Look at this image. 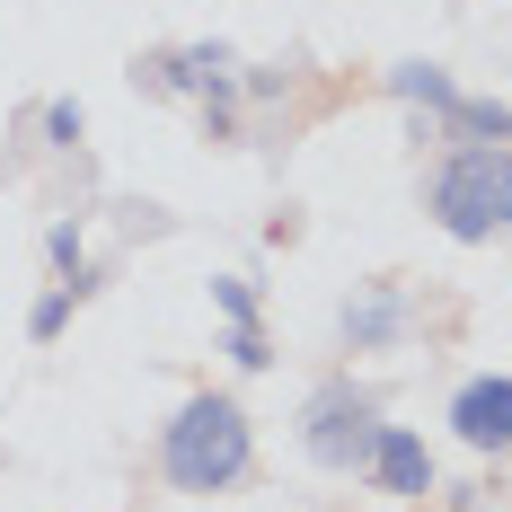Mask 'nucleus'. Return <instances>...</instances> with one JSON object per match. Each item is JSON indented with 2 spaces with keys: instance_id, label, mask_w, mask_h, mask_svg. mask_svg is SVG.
I'll list each match as a JSON object with an SVG mask.
<instances>
[{
  "instance_id": "nucleus-1",
  "label": "nucleus",
  "mask_w": 512,
  "mask_h": 512,
  "mask_svg": "<svg viewBox=\"0 0 512 512\" xmlns=\"http://www.w3.org/2000/svg\"><path fill=\"white\" fill-rule=\"evenodd\" d=\"M159 468H168L177 495H230V486L256 468L248 407H239L230 389H195L186 407L168 415V433H159Z\"/></svg>"
},
{
  "instance_id": "nucleus-9",
  "label": "nucleus",
  "mask_w": 512,
  "mask_h": 512,
  "mask_svg": "<svg viewBox=\"0 0 512 512\" xmlns=\"http://www.w3.org/2000/svg\"><path fill=\"white\" fill-rule=\"evenodd\" d=\"M389 89H398V98H407V106H433V115H442V106L460 98L442 62H398V71H389Z\"/></svg>"
},
{
  "instance_id": "nucleus-14",
  "label": "nucleus",
  "mask_w": 512,
  "mask_h": 512,
  "mask_svg": "<svg viewBox=\"0 0 512 512\" xmlns=\"http://www.w3.org/2000/svg\"><path fill=\"white\" fill-rule=\"evenodd\" d=\"M80 124H89L80 98H53V106H45V133H53V142H80Z\"/></svg>"
},
{
  "instance_id": "nucleus-11",
  "label": "nucleus",
  "mask_w": 512,
  "mask_h": 512,
  "mask_svg": "<svg viewBox=\"0 0 512 512\" xmlns=\"http://www.w3.org/2000/svg\"><path fill=\"white\" fill-rule=\"evenodd\" d=\"M45 256H53L62 283H80V274H89V256H80V221H53V230H45Z\"/></svg>"
},
{
  "instance_id": "nucleus-13",
  "label": "nucleus",
  "mask_w": 512,
  "mask_h": 512,
  "mask_svg": "<svg viewBox=\"0 0 512 512\" xmlns=\"http://www.w3.org/2000/svg\"><path fill=\"white\" fill-rule=\"evenodd\" d=\"M230 362H239V371H265V362H274V354H265V327H256V318H248V327H230Z\"/></svg>"
},
{
  "instance_id": "nucleus-2",
  "label": "nucleus",
  "mask_w": 512,
  "mask_h": 512,
  "mask_svg": "<svg viewBox=\"0 0 512 512\" xmlns=\"http://www.w3.org/2000/svg\"><path fill=\"white\" fill-rule=\"evenodd\" d=\"M424 204H433V221H442V239H460V248L504 239L512 230V151L504 142H460V151L433 168Z\"/></svg>"
},
{
  "instance_id": "nucleus-5",
  "label": "nucleus",
  "mask_w": 512,
  "mask_h": 512,
  "mask_svg": "<svg viewBox=\"0 0 512 512\" xmlns=\"http://www.w3.org/2000/svg\"><path fill=\"white\" fill-rule=\"evenodd\" d=\"M362 468H371L389 495H407V504H424V495H433V451L415 442L407 424H380V442H371V460H362Z\"/></svg>"
},
{
  "instance_id": "nucleus-7",
  "label": "nucleus",
  "mask_w": 512,
  "mask_h": 512,
  "mask_svg": "<svg viewBox=\"0 0 512 512\" xmlns=\"http://www.w3.org/2000/svg\"><path fill=\"white\" fill-rule=\"evenodd\" d=\"M151 89H195V98H230V45H186L151 62Z\"/></svg>"
},
{
  "instance_id": "nucleus-6",
  "label": "nucleus",
  "mask_w": 512,
  "mask_h": 512,
  "mask_svg": "<svg viewBox=\"0 0 512 512\" xmlns=\"http://www.w3.org/2000/svg\"><path fill=\"white\" fill-rule=\"evenodd\" d=\"M407 336V292L398 283H371L362 301H345V345L354 354H380V345H398Z\"/></svg>"
},
{
  "instance_id": "nucleus-3",
  "label": "nucleus",
  "mask_w": 512,
  "mask_h": 512,
  "mask_svg": "<svg viewBox=\"0 0 512 512\" xmlns=\"http://www.w3.org/2000/svg\"><path fill=\"white\" fill-rule=\"evenodd\" d=\"M371 442H380L371 389H354V380H318L309 407H301V451L318 468H362V460H371Z\"/></svg>"
},
{
  "instance_id": "nucleus-12",
  "label": "nucleus",
  "mask_w": 512,
  "mask_h": 512,
  "mask_svg": "<svg viewBox=\"0 0 512 512\" xmlns=\"http://www.w3.org/2000/svg\"><path fill=\"white\" fill-rule=\"evenodd\" d=\"M212 309H221L230 327H248V318H256V292L239 283V274H212Z\"/></svg>"
},
{
  "instance_id": "nucleus-10",
  "label": "nucleus",
  "mask_w": 512,
  "mask_h": 512,
  "mask_svg": "<svg viewBox=\"0 0 512 512\" xmlns=\"http://www.w3.org/2000/svg\"><path fill=\"white\" fill-rule=\"evenodd\" d=\"M89 301V292H80V283H53L45 301L27 309V336H36V345H53V336H62V327H71V309Z\"/></svg>"
},
{
  "instance_id": "nucleus-8",
  "label": "nucleus",
  "mask_w": 512,
  "mask_h": 512,
  "mask_svg": "<svg viewBox=\"0 0 512 512\" xmlns=\"http://www.w3.org/2000/svg\"><path fill=\"white\" fill-rule=\"evenodd\" d=\"M442 124L468 133V142H504V151H512V106L504 98H468V89H460V98L442 106Z\"/></svg>"
},
{
  "instance_id": "nucleus-4",
  "label": "nucleus",
  "mask_w": 512,
  "mask_h": 512,
  "mask_svg": "<svg viewBox=\"0 0 512 512\" xmlns=\"http://www.w3.org/2000/svg\"><path fill=\"white\" fill-rule=\"evenodd\" d=\"M451 433H460L468 451H512V380H504V371L460 380V398H451Z\"/></svg>"
}]
</instances>
